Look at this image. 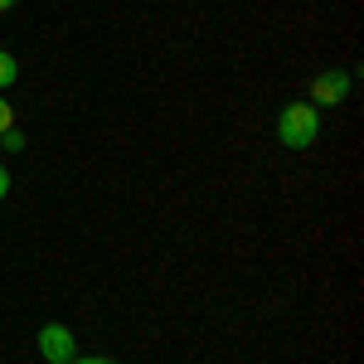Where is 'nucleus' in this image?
Instances as JSON below:
<instances>
[{
  "instance_id": "f257e3e1",
  "label": "nucleus",
  "mask_w": 364,
  "mask_h": 364,
  "mask_svg": "<svg viewBox=\"0 0 364 364\" xmlns=\"http://www.w3.org/2000/svg\"><path fill=\"white\" fill-rule=\"evenodd\" d=\"M277 136H282V146H291V151H306L311 141L321 136V117H316V107H311V102H291V107H282Z\"/></svg>"
},
{
  "instance_id": "f03ea898",
  "label": "nucleus",
  "mask_w": 364,
  "mask_h": 364,
  "mask_svg": "<svg viewBox=\"0 0 364 364\" xmlns=\"http://www.w3.org/2000/svg\"><path fill=\"white\" fill-rule=\"evenodd\" d=\"M39 355L49 364H68L73 360V331L68 326H44L39 331Z\"/></svg>"
},
{
  "instance_id": "7ed1b4c3",
  "label": "nucleus",
  "mask_w": 364,
  "mask_h": 364,
  "mask_svg": "<svg viewBox=\"0 0 364 364\" xmlns=\"http://www.w3.org/2000/svg\"><path fill=\"white\" fill-rule=\"evenodd\" d=\"M345 92H350V73H321V78L311 83V97H316L321 107H336Z\"/></svg>"
},
{
  "instance_id": "20e7f679",
  "label": "nucleus",
  "mask_w": 364,
  "mask_h": 364,
  "mask_svg": "<svg viewBox=\"0 0 364 364\" xmlns=\"http://www.w3.org/2000/svg\"><path fill=\"white\" fill-rule=\"evenodd\" d=\"M15 78H20V63H15V54H10V49H0V87H10Z\"/></svg>"
},
{
  "instance_id": "39448f33",
  "label": "nucleus",
  "mask_w": 364,
  "mask_h": 364,
  "mask_svg": "<svg viewBox=\"0 0 364 364\" xmlns=\"http://www.w3.org/2000/svg\"><path fill=\"white\" fill-rule=\"evenodd\" d=\"M10 127H15V107H10V102H5V97H0V136H5V132H10Z\"/></svg>"
},
{
  "instance_id": "423d86ee",
  "label": "nucleus",
  "mask_w": 364,
  "mask_h": 364,
  "mask_svg": "<svg viewBox=\"0 0 364 364\" xmlns=\"http://www.w3.org/2000/svg\"><path fill=\"white\" fill-rule=\"evenodd\" d=\"M0 146H5V151H25V136H20V132H15V127H10V132H5V136H0Z\"/></svg>"
},
{
  "instance_id": "0eeeda50",
  "label": "nucleus",
  "mask_w": 364,
  "mask_h": 364,
  "mask_svg": "<svg viewBox=\"0 0 364 364\" xmlns=\"http://www.w3.org/2000/svg\"><path fill=\"white\" fill-rule=\"evenodd\" d=\"M68 364H117V360H102V355H87V360H78V355H73Z\"/></svg>"
},
{
  "instance_id": "6e6552de",
  "label": "nucleus",
  "mask_w": 364,
  "mask_h": 364,
  "mask_svg": "<svg viewBox=\"0 0 364 364\" xmlns=\"http://www.w3.org/2000/svg\"><path fill=\"white\" fill-rule=\"evenodd\" d=\"M5 195H10V170L0 166V199H5Z\"/></svg>"
},
{
  "instance_id": "1a4fd4ad",
  "label": "nucleus",
  "mask_w": 364,
  "mask_h": 364,
  "mask_svg": "<svg viewBox=\"0 0 364 364\" xmlns=\"http://www.w3.org/2000/svg\"><path fill=\"white\" fill-rule=\"evenodd\" d=\"M10 5H15V0H0V10H10Z\"/></svg>"
}]
</instances>
